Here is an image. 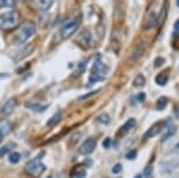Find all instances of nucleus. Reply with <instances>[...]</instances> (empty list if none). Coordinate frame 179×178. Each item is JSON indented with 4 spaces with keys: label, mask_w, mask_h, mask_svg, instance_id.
I'll return each mask as SVG.
<instances>
[{
    "label": "nucleus",
    "mask_w": 179,
    "mask_h": 178,
    "mask_svg": "<svg viewBox=\"0 0 179 178\" xmlns=\"http://www.w3.org/2000/svg\"><path fill=\"white\" fill-rule=\"evenodd\" d=\"M19 13L17 11H9L0 15V28L2 30H12L18 25Z\"/></svg>",
    "instance_id": "obj_1"
},
{
    "label": "nucleus",
    "mask_w": 179,
    "mask_h": 178,
    "mask_svg": "<svg viewBox=\"0 0 179 178\" xmlns=\"http://www.w3.org/2000/svg\"><path fill=\"white\" fill-rule=\"evenodd\" d=\"M109 68L107 66H105L103 62H100L99 60H97L96 62L93 63V67H92V71L90 74V79H89V86L93 85L94 83L102 80L106 77Z\"/></svg>",
    "instance_id": "obj_2"
},
{
    "label": "nucleus",
    "mask_w": 179,
    "mask_h": 178,
    "mask_svg": "<svg viewBox=\"0 0 179 178\" xmlns=\"http://www.w3.org/2000/svg\"><path fill=\"white\" fill-rule=\"evenodd\" d=\"M35 32H36L35 24L32 22H24L19 27V29H18L17 41L19 43H24V42H27L30 37H32V36L35 35Z\"/></svg>",
    "instance_id": "obj_3"
},
{
    "label": "nucleus",
    "mask_w": 179,
    "mask_h": 178,
    "mask_svg": "<svg viewBox=\"0 0 179 178\" xmlns=\"http://www.w3.org/2000/svg\"><path fill=\"white\" fill-rule=\"evenodd\" d=\"M42 155H43V153H41L40 157H36L32 160H30L27 164V166H25L27 173H30L34 177H38V176H41L44 172L45 166L42 164V161H41V157Z\"/></svg>",
    "instance_id": "obj_4"
},
{
    "label": "nucleus",
    "mask_w": 179,
    "mask_h": 178,
    "mask_svg": "<svg viewBox=\"0 0 179 178\" xmlns=\"http://www.w3.org/2000/svg\"><path fill=\"white\" fill-rule=\"evenodd\" d=\"M156 22H158V13L154 9V6H151L143 19V29L144 30L152 29L154 25H156Z\"/></svg>",
    "instance_id": "obj_5"
},
{
    "label": "nucleus",
    "mask_w": 179,
    "mask_h": 178,
    "mask_svg": "<svg viewBox=\"0 0 179 178\" xmlns=\"http://www.w3.org/2000/svg\"><path fill=\"white\" fill-rule=\"evenodd\" d=\"M79 28V22L78 20H72L66 23L65 25H62L61 30H60V36L62 40H67L72 35H74V32L78 30Z\"/></svg>",
    "instance_id": "obj_6"
},
{
    "label": "nucleus",
    "mask_w": 179,
    "mask_h": 178,
    "mask_svg": "<svg viewBox=\"0 0 179 178\" xmlns=\"http://www.w3.org/2000/svg\"><path fill=\"white\" fill-rule=\"evenodd\" d=\"M165 125H166V121H159V122H155L152 127L148 128V130L144 133L143 138H144V139H151V138L156 136L158 134H160L161 132L164 130Z\"/></svg>",
    "instance_id": "obj_7"
},
{
    "label": "nucleus",
    "mask_w": 179,
    "mask_h": 178,
    "mask_svg": "<svg viewBox=\"0 0 179 178\" xmlns=\"http://www.w3.org/2000/svg\"><path fill=\"white\" fill-rule=\"evenodd\" d=\"M161 171L167 175V176H172V177H177L178 175L176 173V170H179V161H166L164 164H161Z\"/></svg>",
    "instance_id": "obj_8"
},
{
    "label": "nucleus",
    "mask_w": 179,
    "mask_h": 178,
    "mask_svg": "<svg viewBox=\"0 0 179 178\" xmlns=\"http://www.w3.org/2000/svg\"><path fill=\"white\" fill-rule=\"evenodd\" d=\"M96 146H97V141L92 138H90L87 140H85L82 145L80 146V153L81 154H91L92 152L96 150Z\"/></svg>",
    "instance_id": "obj_9"
},
{
    "label": "nucleus",
    "mask_w": 179,
    "mask_h": 178,
    "mask_svg": "<svg viewBox=\"0 0 179 178\" xmlns=\"http://www.w3.org/2000/svg\"><path fill=\"white\" fill-rule=\"evenodd\" d=\"M146 48H147V43H146L144 41L140 42V43L134 48V50H133V53H131V56H130V60H131V61H137V60L143 55Z\"/></svg>",
    "instance_id": "obj_10"
},
{
    "label": "nucleus",
    "mask_w": 179,
    "mask_h": 178,
    "mask_svg": "<svg viewBox=\"0 0 179 178\" xmlns=\"http://www.w3.org/2000/svg\"><path fill=\"white\" fill-rule=\"evenodd\" d=\"M136 125V121H135V118H129L127 122H125L124 125H122L119 129H118V132H117L116 136L117 138H122V136H124L125 134L129 133V130L130 129H133Z\"/></svg>",
    "instance_id": "obj_11"
},
{
    "label": "nucleus",
    "mask_w": 179,
    "mask_h": 178,
    "mask_svg": "<svg viewBox=\"0 0 179 178\" xmlns=\"http://www.w3.org/2000/svg\"><path fill=\"white\" fill-rule=\"evenodd\" d=\"M17 107V98L12 97L6 100V103L4 104V107L1 109V112L4 115H11L13 112V110Z\"/></svg>",
    "instance_id": "obj_12"
},
{
    "label": "nucleus",
    "mask_w": 179,
    "mask_h": 178,
    "mask_svg": "<svg viewBox=\"0 0 179 178\" xmlns=\"http://www.w3.org/2000/svg\"><path fill=\"white\" fill-rule=\"evenodd\" d=\"M77 42H78V44L80 45L81 48L89 49L90 45H91V35H90L89 31H82L79 35V37H78Z\"/></svg>",
    "instance_id": "obj_13"
},
{
    "label": "nucleus",
    "mask_w": 179,
    "mask_h": 178,
    "mask_svg": "<svg viewBox=\"0 0 179 178\" xmlns=\"http://www.w3.org/2000/svg\"><path fill=\"white\" fill-rule=\"evenodd\" d=\"M177 132V127L176 125H170L165 130H164V134H162V136H161V142H165V141H167L169 139H171L174 134Z\"/></svg>",
    "instance_id": "obj_14"
},
{
    "label": "nucleus",
    "mask_w": 179,
    "mask_h": 178,
    "mask_svg": "<svg viewBox=\"0 0 179 178\" xmlns=\"http://www.w3.org/2000/svg\"><path fill=\"white\" fill-rule=\"evenodd\" d=\"M11 123H10L9 121H6V120H1L0 121V141H1V139L5 136V135H7V134L11 132Z\"/></svg>",
    "instance_id": "obj_15"
},
{
    "label": "nucleus",
    "mask_w": 179,
    "mask_h": 178,
    "mask_svg": "<svg viewBox=\"0 0 179 178\" xmlns=\"http://www.w3.org/2000/svg\"><path fill=\"white\" fill-rule=\"evenodd\" d=\"M34 4L42 11H47L50 9V6L53 5L54 0H32Z\"/></svg>",
    "instance_id": "obj_16"
},
{
    "label": "nucleus",
    "mask_w": 179,
    "mask_h": 178,
    "mask_svg": "<svg viewBox=\"0 0 179 178\" xmlns=\"http://www.w3.org/2000/svg\"><path fill=\"white\" fill-rule=\"evenodd\" d=\"M61 117H62V112L61 111H57V112H55L50 118H49V121L47 122V127H49V128H53L54 125H56L60 121H61Z\"/></svg>",
    "instance_id": "obj_17"
},
{
    "label": "nucleus",
    "mask_w": 179,
    "mask_h": 178,
    "mask_svg": "<svg viewBox=\"0 0 179 178\" xmlns=\"http://www.w3.org/2000/svg\"><path fill=\"white\" fill-rule=\"evenodd\" d=\"M25 107L29 108L32 111H35V112H44L48 109V105H41V104H37V103H27Z\"/></svg>",
    "instance_id": "obj_18"
},
{
    "label": "nucleus",
    "mask_w": 179,
    "mask_h": 178,
    "mask_svg": "<svg viewBox=\"0 0 179 178\" xmlns=\"http://www.w3.org/2000/svg\"><path fill=\"white\" fill-rule=\"evenodd\" d=\"M32 50H34V44H31V45H30V47H27V48H25L24 50H22V52H20V53H19V54H18V55H17V56H16L15 61H16V62H18V61L23 60V59H24V57H27V55H29V54L31 53Z\"/></svg>",
    "instance_id": "obj_19"
},
{
    "label": "nucleus",
    "mask_w": 179,
    "mask_h": 178,
    "mask_svg": "<svg viewBox=\"0 0 179 178\" xmlns=\"http://www.w3.org/2000/svg\"><path fill=\"white\" fill-rule=\"evenodd\" d=\"M81 138V133H75L72 135V138L68 140V143H67V146H68V148H74L75 147V145L79 142V140H80Z\"/></svg>",
    "instance_id": "obj_20"
},
{
    "label": "nucleus",
    "mask_w": 179,
    "mask_h": 178,
    "mask_svg": "<svg viewBox=\"0 0 179 178\" xmlns=\"http://www.w3.org/2000/svg\"><path fill=\"white\" fill-rule=\"evenodd\" d=\"M167 80H169V75H167L166 73H160V74H158L156 78H155V83H156L159 86H165L166 83H167Z\"/></svg>",
    "instance_id": "obj_21"
},
{
    "label": "nucleus",
    "mask_w": 179,
    "mask_h": 178,
    "mask_svg": "<svg viewBox=\"0 0 179 178\" xmlns=\"http://www.w3.org/2000/svg\"><path fill=\"white\" fill-rule=\"evenodd\" d=\"M144 83H146V78L143 77L142 74H137L135 77L134 81H133V85H134L135 87H142L143 85H144Z\"/></svg>",
    "instance_id": "obj_22"
},
{
    "label": "nucleus",
    "mask_w": 179,
    "mask_h": 178,
    "mask_svg": "<svg viewBox=\"0 0 179 178\" xmlns=\"http://www.w3.org/2000/svg\"><path fill=\"white\" fill-rule=\"evenodd\" d=\"M167 103H169L167 98L160 97L158 100H156V103H155V108H156V110H162V109H165V108L167 107Z\"/></svg>",
    "instance_id": "obj_23"
},
{
    "label": "nucleus",
    "mask_w": 179,
    "mask_h": 178,
    "mask_svg": "<svg viewBox=\"0 0 179 178\" xmlns=\"http://www.w3.org/2000/svg\"><path fill=\"white\" fill-rule=\"evenodd\" d=\"M97 121H98L99 123H103V125H109L110 123V121H111V118H110V116L109 114H100V115L97 117Z\"/></svg>",
    "instance_id": "obj_24"
},
{
    "label": "nucleus",
    "mask_w": 179,
    "mask_h": 178,
    "mask_svg": "<svg viewBox=\"0 0 179 178\" xmlns=\"http://www.w3.org/2000/svg\"><path fill=\"white\" fill-rule=\"evenodd\" d=\"M20 160V154L18 152H12L9 155V161L11 164H17Z\"/></svg>",
    "instance_id": "obj_25"
},
{
    "label": "nucleus",
    "mask_w": 179,
    "mask_h": 178,
    "mask_svg": "<svg viewBox=\"0 0 179 178\" xmlns=\"http://www.w3.org/2000/svg\"><path fill=\"white\" fill-rule=\"evenodd\" d=\"M16 5V0H0V7H7L11 9Z\"/></svg>",
    "instance_id": "obj_26"
},
{
    "label": "nucleus",
    "mask_w": 179,
    "mask_h": 178,
    "mask_svg": "<svg viewBox=\"0 0 179 178\" xmlns=\"http://www.w3.org/2000/svg\"><path fill=\"white\" fill-rule=\"evenodd\" d=\"M152 175H153V167L151 164H148L144 170H143V177L144 178H152Z\"/></svg>",
    "instance_id": "obj_27"
},
{
    "label": "nucleus",
    "mask_w": 179,
    "mask_h": 178,
    "mask_svg": "<svg viewBox=\"0 0 179 178\" xmlns=\"http://www.w3.org/2000/svg\"><path fill=\"white\" fill-rule=\"evenodd\" d=\"M11 147H15V145H13V143H9V145H6V146L1 147V148H0V157H2V155H4L5 153L10 152Z\"/></svg>",
    "instance_id": "obj_28"
},
{
    "label": "nucleus",
    "mask_w": 179,
    "mask_h": 178,
    "mask_svg": "<svg viewBox=\"0 0 179 178\" xmlns=\"http://www.w3.org/2000/svg\"><path fill=\"white\" fill-rule=\"evenodd\" d=\"M100 90H96V91H91V92H89V93H86V95H84V96H81L79 99L80 100H84V99H87V98L92 97V96H94V95H97Z\"/></svg>",
    "instance_id": "obj_29"
},
{
    "label": "nucleus",
    "mask_w": 179,
    "mask_h": 178,
    "mask_svg": "<svg viewBox=\"0 0 179 178\" xmlns=\"http://www.w3.org/2000/svg\"><path fill=\"white\" fill-rule=\"evenodd\" d=\"M136 155H137V152L135 151V150H131V151L128 152V153L125 154V158L129 159V160H133L134 158H136Z\"/></svg>",
    "instance_id": "obj_30"
},
{
    "label": "nucleus",
    "mask_w": 179,
    "mask_h": 178,
    "mask_svg": "<svg viewBox=\"0 0 179 178\" xmlns=\"http://www.w3.org/2000/svg\"><path fill=\"white\" fill-rule=\"evenodd\" d=\"M122 171V165L121 164H116L114 167H112V172L114 173H119Z\"/></svg>",
    "instance_id": "obj_31"
},
{
    "label": "nucleus",
    "mask_w": 179,
    "mask_h": 178,
    "mask_svg": "<svg viewBox=\"0 0 179 178\" xmlns=\"http://www.w3.org/2000/svg\"><path fill=\"white\" fill-rule=\"evenodd\" d=\"M110 143H111V140H110V139H109V138H107V139H105V140H104V141H103V147H104V148H109V147H110Z\"/></svg>",
    "instance_id": "obj_32"
},
{
    "label": "nucleus",
    "mask_w": 179,
    "mask_h": 178,
    "mask_svg": "<svg viewBox=\"0 0 179 178\" xmlns=\"http://www.w3.org/2000/svg\"><path fill=\"white\" fill-rule=\"evenodd\" d=\"M162 63H164V59H162V57H158V59L155 60V67H160Z\"/></svg>",
    "instance_id": "obj_33"
},
{
    "label": "nucleus",
    "mask_w": 179,
    "mask_h": 178,
    "mask_svg": "<svg viewBox=\"0 0 179 178\" xmlns=\"http://www.w3.org/2000/svg\"><path fill=\"white\" fill-rule=\"evenodd\" d=\"M144 98H146V95H144L143 92H141V93H139V95H137V100H139V102H143V100H144Z\"/></svg>",
    "instance_id": "obj_34"
},
{
    "label": "nucleus",
    "mask_w": 179,
    "mask_h": 178,
    "mask_svg": "<svg viewBox=\"0 0 179 178\" xmlns=\"http://www.w3.org/2000/svg\"><path fill=\"white\" fill-rule=\"evenodd\" d=\"M174 30H176V32H179V19L174 23Z\"/></svg>",
    "instance_id": "obj_35"
},
{
    "label": "nucleus",
    "mask_w": 179,
    "mask_h": 178,
    "mask_svg": "<svg viewBox=\"0 0 179 178\" xmlns=\"http://www.w3.org/2000/svg\"><path fill=\"white\" fill-rule=\"evenodd\" d=\"M85 175H86V173H85V172H82V173H80V175H79V176H78L77 178H84V177H85Z\"/></svg>",
    "instance_id": "obj_36"
},
{
    "label": "nucleus",
    "mask_w": 179,
    "mask_h": 178,
    "mask_svg": "<svg viewBox=\"0 0 179 178\" xmlns=\"http://www.w3.org/2000/svg\"><path fill=\"white\" fill-rule=\"evenodd\" d=\"M56 178H65V175H63V173H60Z\"/></svg>",
    "instance_id": "obj_37"
},
{
    "label": "nucleus",
    "mask_w": 179,
    "mask_h": 178,
    "mask_svg": "<svg viewBox=\"0 0 179 178\" xmlns=\"http://www.w3.org/2000/svg\"><path fill=\"white\" fill-rule=\"evenodd\" d=\"M135 178H141V175H137V176H136Z\"/></svg>",
    "instance_id": "obj_38"
},
{
    "label": "nucleus",
    "mask_w": 179,
    "mask_h": 178,
    "mask_svg": "<svg viewBox=\"0 0 179 178\" xmlns=\"http://www.w3.org/2000/svg\"><path fill=\"white\" fill-rule=\"evenodd\" d=\"M176 150H179V143L177 145V146H176Z\"/></svg>",
    "instance_id": "obj_39"
},
{
    "label": "nucleus",
    "mask_w": 179,
    "mask_h": 178,
    "mask_svg": "<svg viewBox=\"0 0 179 178\" xmlns=\"http://www.w3.org/2000/svg\"><path fill=\"white\" fill-rule=\"evenodd\" d=\"M177 4H178V6H179V0H177Z\"/></svg>",
    "instance_id": "obj_40"
},
{
    "label": "nucleus",
    "mask_w": 179,
    "mask_h": 178,
    "mask_svg": "<svg viewBox=\"0 0 179 178\" xmlns=\"http://www.w3.org/2000/svg\"><path fill=\"white\" fill-rule=\"evenodd\" d=\"M118 178H119V177H118Z\"/></svg>",
    "instance_id": "obj_41"
}]
</instances>
